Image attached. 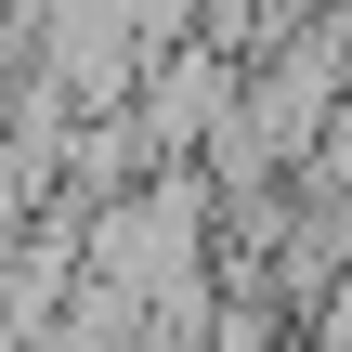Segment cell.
Segmentation results:
<instances>
[{"mask_svg": "<svg viewBox=\"0 0 352 352\" xmlns=\"http://www.w3.org/2000/svg\"><path fill=\"white\" fill-rule=\"evenodd\" d=\"M248 118V65H222L209 39H157V91H144V144L157 157H209Z\"/></svg>", "mask_w": 352, "mask_h": 352, "instance_id": "obj_1", "label": "cell"}, {"mask_svg": "<svg viewBox=\"0 0 352 352\" xmlns=\"http://www.w3.org/2000/svg\"><path fill=\"white\" fill-rule=\"evenodd\" d=\"M183 352H287V300H222V314H196Z\"/></svg>", "mask_w": 352, "mask_h": 352, "instance_id": "obj_2", "label": "cell"}, {"mask_svg": "<svg viewBox=\"0 0 352 352\" xmlns=\"http://www.w3.org/2000/svg\"><path fill=\"white\" fill-rule=\"evenodd\" d=\"M327 26H340V52H352V0H327Z\"/></svg>", "mask_w": 352, "mask_h": 352, "instance_id": "obj_3", "label": "cell"}]
</instances>
